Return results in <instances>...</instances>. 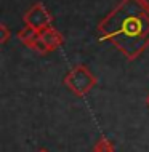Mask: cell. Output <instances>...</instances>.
I'll return each instance as SVG.
<instances>
[{
	"label": "cell",
	"mask_w": 149,
	"mask_h": 152,
	"mask_svg": "<svg viewBox=\"0 0 149 152\" xmlns=\"http://www.w3.org/2000/svg\"><path fill=\"white\" fill-rule=\"evenodd\" d=\"M96 31L101 42H109L128 61H135L149 47V8L139 0H120Z\"/></svg>",
	"instance_id": "1"
},
{
	"label": "cell",
	"mask_w": 149,
	"mask_h": 152,
	"mask_svg": "<svg viewBox=\"0 0 149 152\" xmlns=\"http://www.w3.org/2000/svg\"><path fill=\"white\" fill-rule=\"evenodd\" d=\"M63 83L74 96L84 98L96 87L98 79L85 64H76L64 75Z\"/></svg>",
	"instance_id": "2"
},
{
	"label": "cell",
	"mask_w": 149,
	"mask_h": 152,
	"mask_svg": "<svg viewBox=\"0 0 149 152\" xmlns=\"http://www.w3.org/2000/svg\"><path fill=\"white\" fill-rule=\"evenodd\" d=\"M23 23H24V26L40 32V31H43V29L51 26L53 16L42 2H37L23 15Z\"/></svg>",
	"instance_id": "3"
},
{
	"label": "cell",
	"mask_w": 149,
	"mask_h": 152,
	"mask_svg": "<svg viewBox=\"0 0 149 152\" xmlns=\"http://www.w3.org/2000/svg\"><path fill=\"white\" fill-rule=\"evenodd\" d=\"M63 43H64V37L61 35V32L58 29H55L53 26H50L47 29L39 32L35 51L40 53V55H47V53L58 50Z\"/></svg>",
	"instance_id": "4"
},
{
	"label": "cell",
	"mask_w": 149,
	"mask_h": 152,
	"mask_svg": "<svg viewBox=\"0 0 149 152\" xmlns=\"http://www.w3.org/2000/svg\"><path fill=\"white\" fill-rule=\"evenodd\" d=\"M37 37H39V32L31 29V27L24 26L21 31L18 32V39L23 45H26L27 48L35 51V45H37Z\"/></svg>",
	"instance_id": "5"
},
{
	"label": "cell",
	"mask_w": 149,
	"mask_h": 152,
	"mask_svg": "<svg viewBox=\"0 0 149 152\" xmlns=\"http://www.w3.org/2000/svg\"><path fill=\"white\" fill-rule=\"evenodd\" d=\"M92 152H115V149H114L112 142H111L109 139L99 138L98 141H96V144L93 146Z\"/></svg>",
	"instance_id": "6"
},
{
	"label": "cell",
	"mask_w": 149,
	"mask_h": 152,
	"mask_svg": "<svg viewBox=\"0 0 149 152\" xmlns=\"http://www.w3.org/2000/svg\"><path fill=\"white\" fill-rule=\"evenodd\" d=\"M10 35H11V32H10V29H8V26L5 23H2L0 24V43L5 45L8 40H10Z\"/></svg>",
	"instance_id": "7"
},
{
	"label": "cell",
	"mask_w": 149,
	"mask_h": 152,
	"mask_svg": "<svg viewBox=\"0 0 149 152\" xmlns=\"http://www.w3.org/2000/svg\"><path fill=\"white\" fill-rule=\"evenodd\" d=\"M139 2H141V3H143V5L146 7V8H149V0H139Z\"/></svg>",
	"instance_id": "8"
},
{
	"label": "cell",
	"mask_w": 149,
	"mask_h": 152,
	"mask_svg": "<svg viewBox=\"0 0 149 152\" xmlns=\"http://www.w3.org/2000/svg\"><path fill=\"white\" fill-rule=\"evenodd\" d=\"M146 106H148V109H149V93H148V96H146Z\"/></svg>",
	"instance_id": "9"
},
{
	"label": "cell",
	"mask_w": 149,
	"mask_h": 152,
	"mask_svg": "<svg viewBox=\"0 0 149 152\" xmlns=\"http://www.w3.org/2000/svg\"><path fill=\"white\" fill-rule=\"evenodd\" d=\"M37 152H48V151H47V149H39Z\"/></svg>",
	"instance_id": "10"
}]
</instances>
